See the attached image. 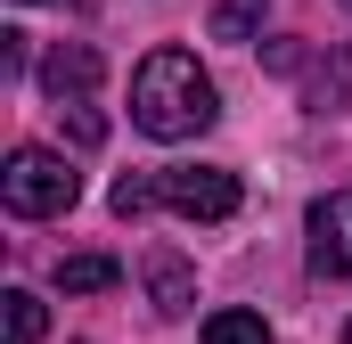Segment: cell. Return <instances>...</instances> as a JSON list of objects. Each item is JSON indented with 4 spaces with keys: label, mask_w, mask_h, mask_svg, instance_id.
<instances>
[{
    "label": "cell",
    "mask_w": 352,
    "mask_h": 344,
    "mask_svg": "<svg viewBox=\"0 0 352 344\" xmlns=\"http://www.w3.org/2000/svg\"><path fill=\"white\" fill-rule=\"evenodd\" d=\"M213 115H221V90H213V74H205L188 50L140 58V74H131V123H140L148 140H197Z\"/></svg>",
    "instance_id": "6da1fadb"
},
{
    "label": "cell",
    "mask_w": 352,
    "mask_h": 344,
    "mask_svg": "<svg viewBox=\"0 0 352 344\" xmlns=\"http://www.w3.org/2000/svg\"><path fill=\"white\" fill-rule=\"evenodd\" d=\"M148 205H173L188 222H230V213H238V172L173 164V172H148V180H115V213H123V222H140Z\"/></svg>",
    "instance_id": "7a4b0ae2"
},
{
    "label": "cell",
    "mask_w": 352,
    "mask_h": 344,
    "mask_svg": "<svg viewBox=\"0 0 352 344\" xmlns=\"http://www.w3.org/2000/svg\"><path fill=\"white\" fill-rule=\"evenodd\" d=\"M74 164L66 156H50V148H16L8 172H0V197H8V213H25V222H41V213H66L74 205Z\"/></svg>",
    "instance_id": "3957f363"
},
{
    "label": "cell",
    "mask_w": 352,
    "mask_h": 344,
    "mask_svg": "<svg viewBox=\"0 0 352 344\" xmlns=\"http://www.w3.org/2000/svg\"><path fill=\"white\" fill-rule=\"evenodd\" d=\"M311 270L320 279H352V189H328L311 205Z\"/></svg>",
    "instance_id": "277c9868"
},
{
    "label": "cell",
    "mask_w": 352,
    "mask_h": 344,
    "mask_svg": "<svg viewBox=\"0 0 352 344\" xmlns=\"http://www.w3.org/2000/svg\"><path fill=\"white\" fill-rule=\"evenodd\" d=\"M41 90H50L58 107L90 98V90H98V50H90V41H58V50L41 58Z\"/></svg>",
    "instance_id": "5b68a950"
},
{
    "label": "cell",
    "mask_w": 352,
    "mask_h": 344,
    "mask_svg": "<svg viewBox=\"0 0 352 344\" xmlns=\"http://www.w3.org/2000/svg\"><path fill=\"white\" fill-rule=\"evenodd\" d=\"M148 295H156V312H164V320H180V312L197 303V279H188V262L156 246V255H148Z\"/></svg>",
    "instance_id": "8992f818"
},
{
    "label": "cell",
    "mask_w": 352,
    "mask_h": 344,
    "mask_svg": "<svg viewBox=\"0 0 352 344\" xmlns=\"http://www.w3.org/2000/svg\"><path fill=\"white\" fill-rule=\"evenodd\" d=\"M115 279H123L115 255H66V262H58V287H66V295H107Z\"/></svg>",
    "instance_id": "52a82bcc"
},
{
    "label": "cell",
    "mask_w": 352,
    "mask_h": 344,
    "mask_svg": "<svg viewBox=\"0 0 352 344\" xmlns=\"http://www.w3.org/2000/svg\"><path fill=\"white\" fill-rule=\"evenodd\" d=\"M205 344H270V320L263 312H213L205 320Z\"/></svg>",
    "instance_id": "ba28073f"
},
{
    "label": "cell",
    "mask_w": 352,
    "mask_h": 344,
    "mask_svg": "<svg viewBox=\"0 0 352 344\" xmlns=\"http://www.w3.org/2000/svg\"><path fill=\"white\" fill-rule=\"evenodd\" d=\"M344 83H352V58H344V50L311 58V107H336V98H344Z\"/></svg>",
    "instance_id": "9c48e42d"
},
{
    "label": "cell",
    "mask_w": 352,
    "mask_h": 344,
    "mask_svg": "<svg viewBox=\"0 0 352 344\" xmlns=\"http://www.w3.org/2000/svg\"><path fill=\"white\" fill-rule=\"evenodd\" d=\"M263 8H270V0H221V8H213V33H221V41H254Z\"/></svg>",
    "instance_id": "30bf717a"
},
{
    "label": "cell",
    "mask_w": 352,
    "mask_h": 344,
    "mask_svg": "<svg viewBox=\"0 0 352 344\" xmlns=\"http://www.w3.org/2000/svg\"><path fill=\"white\" fill-rule=\"evenodd\" d=\"M0 303H8V344H41V295H25V287H8Z\"/></svg>",
    "instance_id": "8fae6325"
},
{
    "label": "cell",
    "mask_w": 352,
    "mask_h": 344,
    "mask_svg": "<svg viewBox=\"0 0 352 344\" xmlns=\"http://www.w3.org/2000/svg\"><path fill=\"white\" fill-rule=\"evenodd\" d=\"M344 344H352V328H344Z\"/></svg>",
    "instance_id": "7c38bea8"
},
{
    "label": "cell",
    "mask_w": 352,
    "mask_h": 344,
    "mask_svg": "<svg viewBox=\"0 0 352 344\" xmlns=\"http://www.w3.org/2000/svg\"><path fill=\"white\" fill-rule=\"evenodd\" d=\"M344 8H352V0H344Z\"/></svg>",
    "instance_id": "4fadbf2b"
}]
</instances>
